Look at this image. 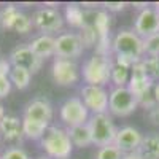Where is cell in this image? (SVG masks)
I'll return each mask as SVG.
<instances>
[{
	"instance_id": "3",
	"label": "cell",
	"mask_w": 159,
	"mask_h": 159,
	"mask_svg": "<svg viewBox=\"0 0 159 159\" xmlns=\"http://www.w3.org/2000/svg\"><path fill=\"white\" fill-rule=\"evenodd\" d=\"M113 56H126L134 62L142 61L145 56L143 51V38H140L134 29L119 30L111 40Z\"/></svg>"
},
{
	"instance_id": "8",
	"label": "cell",
	"mask_w": 159,
	"mask_h": 159,
	"mask_svg": "<svg viewBox=\"0 0 159 159\" xmlns=\"http://www.w3.org/2000/svg\"><path fill=\"white\" fill-rule=\"evenodd\" d=\"M80 94H81V100L91 115L108 113V91L103 86L84 84Z\"/></svg>"
},
{
	"instance_id": "23",
	"label": "cell",
	"mask_w": 159,
	"mask_h": 159,
	"mask_svg": "<svg viewBox=\"0 0 159 159\" xmlns=\"http://www.w3.org/2000/svg\"><path fill=\"white\" fill-rule=\"evenodd\" d=\"M30 80H32V73L29 70H25L22 67H13L10 72V81L11 84L15 86L16 89L22 91V89H27L30 84Z\"/></svg>"
},
{
	"instance_id": "1",
	"label": "cell",
	"mask_w": 159,
	"mask_h": 159,
	"mask_svg": "<svg viewBox=\"0 0 159 159\" xmlns=\"http://www.w3.org/2000/svg\"><path fill=\"white\" fill-rule=\"evenodd\" d=\"M40 145L49 159H69L73 151L67 129L59 126H49L43 139L40 140Z\"/></svg>"
},
{
	"instance_id": "33",
	"label": "cell",
	"mask_w": 159,
	"mask_h": 159,
	"mask_svg": "<svg viewBox=\"0 0 159 159\" xmlns=\"http://www.w3.org/2000/svg\"><path fill=\"white\" fill-rule=\"evenodd\" d=\"M11 69H13V65H11L10 59H7V57H0V75L10 76Z\"/></svg>"
},
{
	"instance_id": "28",
	"label": "cell",
	"mask_w": 159,
	"mask_h": 159,
	"mask_svg": "<svg viewBox=\"0 0 159 159\" xmlns=\"http://www.w3.org/2000/svg\"><path fill=\"white\" fill-rule=\"evenodd\" d=\"M143 64L148 76L153 81H159V56H147L143 57Z\"/></svg>"
},
{
	"instance_id": "11",
	"label": "cell",
	"mask_w": 159,
	"mask_h": 159,
	"mask_svg": "<svg viewBox=\"0 0 159 159\" xmlns=\"http://www.w3.org/2000/svg\"><path fill=\"white\" fill-rule=\"evenodd\" d=\"M153 84H154V81L148 76L147 69H145V64H143V59L137 61L130 69V78H129V83H127L129 91L139 100L142 96L148 94V92L153 89Z\"/></svg>"
},
{
	"instance_id": "25",
	"label": "cell",
	"mask_w": 159,
	"mask_h": 159,
	"mask_svg": "<svg viewBox=\"0 0 159 159\" xmlns=\"http://www.w3.org/2000/svg\"><path fill=\"white\" fill-rule=\"evenodd\" d=\"M129 78H130V70L123 69V67H119V65H115V64H113L110 81L115 84V88H123V86H127Z\"/></svg>"
},
{
	"instance_id": "4",
	"label": "cell",
	"mask_w": 159,
	"mask_h": 159,
	"mask_svg": "<svg viewBox=\"0 0 159 159\" xmlns=\"http://www.w3.org/2000/svg\"><path fill=\"white\" fill-rule=\"evenodd\" d=\"M91 137H92V145L96 147H107V145L115 143V137L118 129L115 127L113 118L110 113H102V115H91L88 121Z\"/></svg>"
},
{
	"instance_id": "29",
	"label": "cell",
	"mask_w": 159,
	"mask_h": 159,
	"mask_svg": "<svg viewBox=\"0 0 159 159\" xmlns=\"http://www.w3.org/2000/svg\"><path fill=\"white\" fill-rule=\"evenodd\" d=\"M143 51L147 56H159V34L143 40Z\"/></svg>"
},
{
	"instance_id": "14",
	"label": "cell",
	"mask_w": 159,
	"mask_h": 159,
	"mask_svg": "<svg viewBox=\"0 0 159 159\" xmlns=\"http://www.w3.org/2000/svg\"><path fill=\"white\" fill-rule=\"evenodd\" d=\"M143 140V134L134 126H124L118 129L115 137V147L123 151V154L137 153Z\"/></svg>"
},
{
	"instance_id": "39",
	"label": "cell",
	"mask_w": 159,
	"mask_h": 159,
	"mask_svg": "<svg viewBox=\"0 0 159 159\" xmlns=\"http://www.w3.org/2000/svg\"><path fill=\"white\" fill-rule=\"evenodd\" d=\"M37 159H49L48 156H40V157H37Z\"/></svg>"
},
{
	"instance_id": "27",
	"label": "cell",
	"mask_w": 159,
	"mask_h": 159,
	"mask_svg": "<svg viewBox=\"0 0 159 159\" xmlns=\"http://www.w3.org/2000/svg\"><path fill=\"white\" fill-rule=\"evenodd\" d=\"M96 159H124V154L113 143L107 145V147H100L96 153Z\"/></svg>"
},
{
	"instance_id": "21",
	"label": "cell",
	"mask_w": 159,
	"mask_h": 159,
	"mask_svg": "<svg viewBox=\"0 0 159 159\" xmlns=\"http://www.w3.org/2000/svg\"><path fill=\"white\" fill-rule=\"evenodd\" d=\"M48 127H49V124H46V123H40V121H35V119L22 118V134L29 140H42L43 135L46 134Z\"/></svg>"
},
{
	"instance_id": "15",
	"label": "cell",
	"mask_w": 159,
	"mask_h": 159,
	"mask_svg": "<svg viewBox=\"0 0 159 159\" xmlns=\"http://www.w3.org/2000/svg\"><path fill=\"white\" fill-rule=\"evenodd\" d=\"M52 115H54L52 105L46 99H35L25 105L22 118H29V119H35V121L49 124L52 119Z\"/></svg>"
},
{
	"instance_id": "7",
	"label": "cell",
	"mask_w": 159,
	"mask_h": 159,
	"mask_svg": "<svg viewBox=\"0 0 159 159\" xmlns=\"http://www.w3.org/2000/svg\"><path fill=\"white\" fill-rule=\"evenodd\" d=\"M51 76L54 83L62 88H70L75 86L80 81V72L78 64L72 59H62V57H54L51 65Z\"/></svg>"
},
{
	"instance_id": "34",
	"label": "cell",
	"mask_w": 159,
	"mask_h": 159,
	"mask_svg": "<svg viewBox=\"0 0 159 159\" xmlns=\"http://www.w3.org/2000/svg\"><path fill=\"white\" fill-rule=\"evenodd\" d=\"M103 5H105V8L108 10V13L110 11H123L127 7L126 2H107V3H103Z\"/></svg>"
},
{
	"instance_id": "24",
	"label": "cell",
	"mask_w": 159,
	"mask_h": 159,
	"mask_svg": "<svg viewBox=\"0 0 159 159\" xmlns=\"http://www.w3.org/2000/svg\"><path fill=\"white\" fill-rule=\"evenodd\" d=\"M19 15V8L15 5H7L0 10V27L5 30H11L13 22H15L16 16Z\"/></svg>"
},
{
	"instance_id": "16",
	"label": "cell",
	"mask_w": 159,
	"mask_h": 159,
	"mask_svg": "<svg viewBox=\"0 0 159 159\" xmlns=\"http://www.w3.org/2000/svg\"><path fill=\"white\" fill-rule=\"evenodd\" d=\"M0 135L5 142H19L22 134V119L15 115H5L0 121Z\"/></svg>"
},
{
	"instance_id": "10",
	"label": "cell",
	"mask_w": 159,
	"mask_h": 159,
	"mask_svg": "<svg viewBox=\"0 0 159 159\" xmlns=\"http://www.w3.org/2000/svg\"><path fill=\"white\" fill-rule=\"evenodd\" d=\"M134 32L143 40L159 34V11L154 7H147L139 11L134 21Z\"/></svg>"
},
{
	"instance_id": "32",
	"label": "cell",
	"mask_w": 159,
	"mask_h": 159,
	"mask_svg": "<svg viewBox=\"0 0 159 159\" xmlns=\"http://www.w3.org/2000/svg\"><path fill=\"white\" fill-rule=\"evenodd\" d=\"M11 81H10V76H5V75H0V99L7 97L10 92H11Z\"/></svg>"
},
{
	"instance_id": "19",
	"label": "cell",
	"mask_w": 159,
	"mask_h": 159,
	"mask_svg": "<svg viewBox=\"0 0 159 159\" xmlns=\"http://www.w3.org/2000/svg\"><path fill=\"white\" fill-rule=\"evenodd\" d=\"M143 159H159V134L151 132V134L143 135L142 145L137 151Z\"/></svg>"
},
{
	"instance_id": "22",
	"label": "cell",
	"mask_w": 159,
	"mask_h": 159,
	"mask_svg": "<svg viewBox=\"0 0 159 159\" xmlns=\"http://www.w3.org/2000/svg\"><path fill=\"white\" fill-rule=\"evenodd\" d=\"M64 21L69 25H72V27H75V29H83V25H84V10L76 3H69L67 7H65Z\"/></svg>"
},
{
	"instance_id": "36",
	"label": "cell",
	"mask_w": 159,
	"mask_h": 159,
	"mask_svg": "<svg viewBox=\"0 0 159 159\" xmlns=\"http://www.w3.org/2000/svg\"><path fill=\"white\" fill-rule=\"evenodd\" d=\"M151 92H153V97H154L156 103L159 105V81H154V84H153V89H151Z\"/></svg>"
},
{
	"instance_id": "20",
	"label": "cell",
	"mask_w": 159,
	"mask_h": 159,
	"mask_svg": "<svg viewBox=\"0 0 159 159\" xmlns=\"http://www.w3.org/2000/svg\"><path fill=\"white\" fill-rule=\"evenodd\" d=\"M92 25L99 35L100 40H108L110 38V27H111V15L107 10H97L94 18H92Z\"/></svg>"
},
{
	"instance_id": "6",
	"label": "cell",
	"mask_w": 159,
	"mask_h": 159,
	"mask_svg": "<svg viewBox=\"0 0 159 159\" xmlns=\"http://www.w3.org/2000/svg\"><path fill=\"white\" fill-rule=\"evenodd\" d=\"M61 121L65 124V127H75L80 124H86L91 118L89 110L83 103L81 97H69L59 108Z\"/></svg>"
},
{
	"instance_id": "38",
	"label": "cell",
	"mask_w": 159,
	"mask_h": 159,
	"mask_svg": "<svg viewBox=\"0 0 159 159\" xmlns=\"http://www.w3.org/2000/svg\"><path fill=\"white\" fill-rule=\"evenodd\" d=\"M7 113H5V108H3V105H2V102H0V121L3 119V116H5Z\"/></svg>"
},
{
	"instance_id": "41",
	"label": "cell",
	"mask_w": 159,
	"mask_h": 159,
	"mask_svg": "<svg viewBox=\"0 0 159 159\" xmlns=\"http://www.w3.org/2000/svg\"><path fill=\"white\" fill-rule=\"evenodd\" d=\"M0 52H2V49H0Z\"/></svg>"
},
{
	"instance_id": "40",
	"label": "cell",
	"mask_w": 159,
	"mask_h": 159,
	"mask_svg": "<svg viewBox=\"0 0 159 159\" xmlns=\"http://www.w3.org/2000/svg\"><path fill=\"white\" fill-rule=\"evenodd\" d=\"M154 8H156V10H157V11H159V2H157V3H156V7H154Z\"/></svg>"
},
{
	"instance_id": "13",
	"label": "cell",
	"mask_w": 159,
	"mask_h": 159,
	"mask_svg": "<svg viewBox=\"0 0 159 159\" xmlns=\"http://www.w3.org/2000/svg\"><path fill=\"white\" fill-rule=\"evenodd\" d=\"M83 43L80 35L75 32H65L56 38V57L62 59H76L83 54Z\"/></svg>"
},
{
	"instance_id": "31",
	"label": "cell",
	"mask_w": 159,
	"mask_h": 159,
	"mask_svg": "<svg viewBox=\"0 0 159 159\" xmlns=\"http://www.w3.org/2000/svg\"><path fill=\"white\" fill-rule=\"evenodd\" d=\"M139 107H142V108H145V110H153L154 107H157V103H156V100H154V97H153V92L150 91L148 94H145V96H142L140 99H139Z\"/></svg>"
},
{
	"instance_id": "26",
	"label": "cell",
	"mask_w": 159,
	"mask_h": 159,
	"mask_svg": "<svg viewBox=\"0 0 159 159\" xmlns=\"http://www.w3.org/2000/svg\"><path fill=\"white\" fill-rule=\"evenodd\" d=\"M32 27H34V24H32V18L30 16H27L25 13H22V11H19V15L16 16V19H15V22H13V27H11V30H15V32H18V34H29L30 30H32Z\"/></svg>"
},
{
	"instance_id": "37",
	"label": "cell",
	"mask_w": 159,
	"mask_h": 159,
	"mask_svg": "<svg viewBox=\"0 0 159 159\" xmlns=\"http://www.w3.org/2000/svg\"><path fill=\"white\" fill-rule=\"evenodd\" d=\"M124 159H143L139 153H130V154H124Z\"/></svg>"
},
{
	"instance_id": "9",
	"label": "cell",
	"mask_w": 159,
	"mask_h": 159,
	"mask_svg": "<svg viewBox=\"0 0 159 159\" xmlns=\"http://www.w3.org/2000/svg\"><path fill=\"white\" fill-rule=\"evenodd\" d=\"M64 16L56 8H38L32 15V24L40 32L51 35V32H57L64 27Z\"/></svg>"
},
{
	"instance_id": "18",
	"label": "cell",
	"mask_w": 159,
	"mask_h": 159,
	"mask_svg": "<svg viewBox=\"0 0 159 159\" xmlns=\"http://www.w3.org/2000/svg\"><path fill=\"white\" fill-rule=\"evenodd\" d=\"M67 134L72 140L73 148H88L92 145V137H91V130H89L88 123L75 126V127H69Z\"/></svg>"
},
{
	"instance_id": "17",
	"label": "cell",
	"mask_w": 159,
	"mask_h": 159,
	"mask_svg": "<svg viewBox=\"0 0 159 159\" xmlns=\"http://www.w3.org/2000/svg\"><path fill=\"white\" fill-rule=\"evenodd\" d=\"M29 46L35 52V56H38L42 61L56 56V38L52 35H46V34L38 35L29 43Z\"/></svg>"
},
{
	"instance_id": "35",
	"label": "cell",
	"mask_w": 159,
	"mask_h": 159,
	"mask_svg": "<svg viewBox=\"0 0 159 159\" xmlns=\"http://www.w3.org/2000/svg\"><path fill=\"white\" fill-rule=\"evenodd\" d=\"M148 119L151 121V124L159 126V105H157V107H154L153 110L148 111Z\"/></svg>"
},
{
	"instance_id": "30",
	"label": "cell",
	"mask_w": 159,
	"mask_h": 159,
	"mask_svg": "<svg viewBox=\"0 0 159 159\" xmlns=\"http://www.w3.org/2000/svg\"><path fill=\"white\" fill-rule=\"evenodd\" d=\"M0 159H30L29 154L19 147H11L0 154Z\"/></svg>"
},
{
	"instance_id": "2",
	"label": "cell",
	"mask_w": 159,
	"mask_h": 159,
	"mask_svg": "<svg viewBox=\"0 0 159 159\" xmlns=\"http://www.w3.org/2000/svg\"><path fill=\"white\" fill-rule=\"evenodd\" d=\"M111 69H113V57L96 54L94 52L83 64L81 75H83V80L86 81V84L105 86L107 83H110Z\"/></svg>"
},
{
	"instance_id": "12",
	"label": "cell",
	"mask_w": 159,
	"mask_h": 159,
	"mask_svg": "<svg viewBox=\"0 0 159 159\" xmlns=\"http://www.w3.org/2000/svg\"><path fill=\"white\" fill-rule=\"evenodd\" d=\"M8 59L13 67H22L25 70H29L32 75L37 73L43 65V61L38 56H35V52L30 49L29 45H18L10 52Z\"/></svg>"
},
{
	"instance_id": "5",
	"label": "cell",
	"mask_w": 159,
	"mask_h": 159,
	"mask_svg": "<svg viewBox=\"0 0 159 159\" xmlns=\"http://www.w3.org/2000/svg\"><path fill=\"white\" fill-rule=\"evenodd\" d=\"M137 107H139V100L129 91L127 86L113 88L108 92V113L110 115L124 118L134 113Z\"/></svg>"
}]
</instances>
